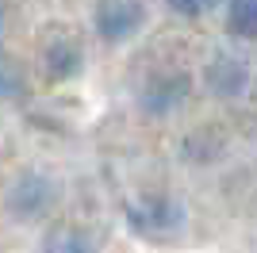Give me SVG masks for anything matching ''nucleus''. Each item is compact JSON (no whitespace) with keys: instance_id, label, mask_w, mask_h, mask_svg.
<instances>
[{"instance_id":"obj_1","label":"nucleus","mask_w":257,"mask_h":253,"mask_svg":"<svg viewBox=\"0 0 257 253\" xmlns=\"http://www.w3.org/2000/svg\"><path fill=\"white\" fill-rule=\"evenodd\" d=\"M146 4L142 0H100L96 4V35L104 42H127L142 31Z\"/></svg>"},{"instance_id":"obj_2","label":"nucleus","mask_w":257,"mask_h":253,"mask_svg":"<svg viewBox=\"0 0 257 253\" xmlns=\"http://www.w3.org/2000/svg\"><path fill=\"white\" fill-rule=\"evenodd\" d=\"M131 222H135V230L142 234H173L184 226V207L177 200H158V203H146V207H131Z\"/></svg>"},{"instance_id":"obj_3","label":"nucleus","mask_w":257,"mask_h":253,"mask_svg":"<svg viewBox=\"0 0 257 253\" xmlns=\"http://www.w3.org/2000/svg\"><path fill=\"white\" fill-rule=\"evenodd\" d=\"M54 200V184L46 177H39V173H27V177H20L16 184H12L8 192V207L20 215V219H31V215H39V211L46 207V203Z\"/></svg>"},{"instance_id":"obj_4","label":"nucleus","mask_w":257,"mask_h":253,"mask_svg":"<svg viewBox=\"0 0 257 253\" xmlns=\"http://www.w3.org/2000/svg\"><path fill=\"white\" fill-rule=\"evenodd\" d=\"M249 84V69L246 62H238V58H230V54H219L211 65H207V88H211L215 96H238L242 88Z\"/></svg>"},{"instance_id":"obj_5","label":"nucleus","mask_w":257,"mask_h":253,"mask_svg":"<svg viewBox=\"0 0 257 253\" xmlns=\"http://www.w3.org/2000/svg\"><path fill=\"white\" fill-rule=\"evenodd\" d=\"M184 96H188V77L173 73V77H158V81L146 88L142 104H146V111H158V115H161V111H173Z\"/></svg>"},{"instance_id":"obj_6","label":"nucleus","mask_w":257,"mask_h":253,"mask_svg":"<svg viewBox=\"0 0 257 253\" xmlns=\"http://www.w3.org/2000/svg\"><path fill=\"white\" fill-rule=\"evenodd\" d=\"M46 73L54 77V81H65V77H73L77 69H81V46H77L73 39H54L50 46H46Z\"/></svg>"},{"instance_id":"obj_7","label":"nucleus","mask_w":257,"mask_h":253,"mask_svg":"<svg viewBox=\"0 0 257 253\" xmlns=\"http://www.w3.org/2000/svg\"><path fill=\"white\" fill-rule=\"evenodd\" d=\"M226 31L238 39H257V0H226Z\"/></svg>"},{"instance_id":"obj_8","label":"nucleus","mask_w":257,"mask_h":253,"mask_svg":"<svg viewBox=\"0 0 257 253\" xmlns=\"http://www.w3.org/2000/svg\"><path fill=\"white\" fill-rule=\"evenodd\" d=\"M39 253H96V245L88 242L85 234H77V230H54L43 242Z\"/></svg>"},{"instance_id":"obj_9","label":"nucleus","mask_w":257,"mask_h":253,"mask_svg":"<svg viewBox=\"0 0 257 253\" xmlns=\"http://www.w3.org/2000/svg\"><path fill=\"white\" fill-rule=\"evenodd\" d=\"M177 16H188V20H196V16H204V12H211L219 0H165Z\"/></svg>"}]
</instances>
